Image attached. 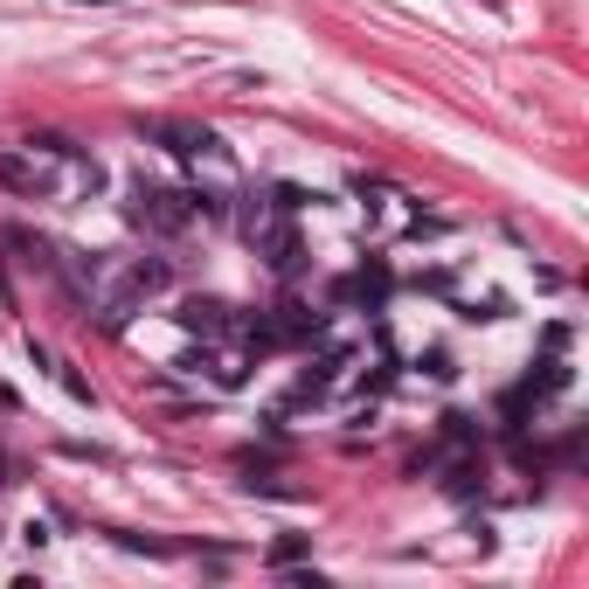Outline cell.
I'll return each mask as SVG.
<instances>
[{
    "instance_id": "obj_1",
    "label": "cell",
    "mask_w": 589,
    "mask_h": 589,
    "mask_svg": "<svg viewBox=\"0 0 589 589\" xmlns=\"http://www.w3.org/2000/svg\"><path fill=\"white\" fill-rule=\"evenodd\" d=\"M125 215H133V229L146 236H181L194 223V194L188 188H160V181H133V194H125Z\"/></svg>"
},
{
    "instance_id": "obj_2",
    "label": "cell",
    "mask_w": 589,
    "mask_h": 589,
    "mask_svg": "<svg viewBox=\"0 0 589 589\" xmlns=\"http://www.w3.org/2000/svg\"><path fill=\"white\" fill-rule=\"evenodd\" d=\"M167 285H173V264H167V257H133V264L118 271V285L104 292V326H112V333H118V326L133 319L146 298H160Z\"/></svg>"
},
{
    "instance_id": "obj_3",
    "label": "cell",
    "mask_w": 589,
    "mask_h": 589,
    "mask_svg": "<svg viewBox=\"0 0 589 589\" xmlns=\"http://www.w3.org/2000/svg\"><path fill=\"white\" fill-rule=\"evenodd\" d=\"M243 236L257 243V257H264L271 271H285V277H292V271L305 264V250H298L292 223H285V215H277L271 202H257V194H250V208H243Z\"/></svg>"
},
{
    "instance_id": "obj_4",
    "label": "cell",
    "mask_w": 589,
    "mask_h": 589,
    "mask_svg": "<svg viewBox=\"0 0 589 589\" xmlns=\"http://www.w3.org/2000/svg\"><path fill=\"white\" fill-rule=\"evenodd\" d=\"M0 188L21 194V202H49V194H56V173L35 167V152H0Z\"/></svg>"
},
{
    "instance_id": "obj_5",
    "label": "cell",
    "mask_w": 589,
    "mask_h": 589,
    "mask_svg": "<svg viewBox=\"0 0 589 589\" xmlns=\"http://www.w3.org/2000/svg\"><path fill=\"white\" fill-rule=\"evenodd\" d=\"M173 319H181L188 333H202V340H229L236 326H243L229 298H181V313H173Z\"/></svg>"
},
{
    "instance_id": "obj_6",
    "label": "cell",
    "mask_w": 589,
    "mask_h": 589,
    "mask_svg": "<svg viewBox=\"0 0 589 589\" xmlns=\"http://www.w3.org/2000/svg\"><path fill=\"white\" fill-rule=\"evenodd\" d=\"M146 139H160L167 152H181V160H194V152H223V139H215L208 125H181V118H146Z\"/></svg>"
},
{
    "instance_id": "obj_7",
    "label": "cell",
    "mask_w": 589,
    "mask_h": 589,
    "mask_svg": "<svg viewBox=\"0 0 589 589\" xmlns=\"http://www.w3.org/2000/svg\"><path fill=\"white\" fill-rule=\"evenodd\" d=\"M313 202H319V194H305V188H292V181H285V188H271V208H277V215H305Z\"/></svg>"
},
{
    "instance_id": "obj_8",
    "label": "cell",
    "mask_w": 589,
    "mask_h": 589,
    "mask_svg": "<svg viewBox=\"0 0 589 589\" xmlns=\"http://www.w3.org/2000/svg\"><path fill=\"white\" fill-rule=\"evenodd\" d=\"M444 438H451V444H478V430H472V417H457V409H451V417H444Z\"/></svg>"
},
{
    "instance_id": "obj_9",
    "label": "cell",
    "mask_w": 589,
    "mask_h": 589,
    "mask_svg": "<svg viewBox=\"0 0 589 589\" xmlns=\"http://www.w3.org/2000/svg\"><path fill=\"white\" fill-rule=\"evenodd\" d=\"M77 8H118V0H77Z\"/></svg>"
},
{
    "instance_id": "obj_10",
    "label": "cell",
    "mask_w": 589,
    "mask_h": 589,
    "mask_svg": "<svg viewBox=\"0 0 589 589\" xmlns=\"http://www.w3.org/2000/svg\"><path fill=\"white\" fill-rule=\"evenodd\" d=\"M0 486H8V457H0Z\"/></svg>"
}]
</instances>
